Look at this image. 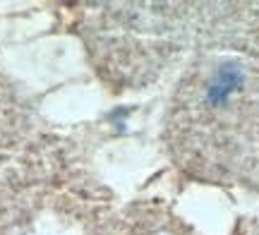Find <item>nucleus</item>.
<instances>
[{
    "mask_svg": "<svg viewBox=\"0 0 259 235\" xmlns=\"http://www.w3.org/2000/svg\"><path fill=\"white\" fill-rule=\"evenodd\" d=\"M122 235H192L180 218L170 216L166 209H139L137 216L127 218Z\"/></svg>",
    "mask_w": 259,
    "mask_h": 235,
    "instance_id": "obj_1",
    "label": "nucleus"
}]
</instances>
